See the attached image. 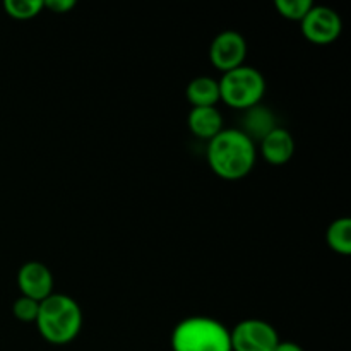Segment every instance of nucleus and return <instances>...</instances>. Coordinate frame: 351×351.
I'll list each match as a JSON object with an SVG mask.
<instances>
[{
	"label": "nucleus",
	"mask_w": 351,
	"mask_h": 351,
	"mask_svg": "<svg viewBox=\"0 0 351 351\" xmlns=\"http://www.w3.org/2000/svg\"><path fill=\"white\" fill-rule=\"evenodd\" d=\"M312 7H314L312 0H276L280 16L290 21H302Z\"/></svg>",
	"instance_id": "nucleus-15"
},
{
	"label": "nucleus",
	"mask_w": 351,
	"mask_h": 351,
	"mask_svg": "<svg viewBox=\"0 0 351 351\" xmlns=\"http://www.w3.org/2000/svg\"><path fill=\"white\" fill-rule=\"evenodd\" d=\"M45 9H50L55 14H67L75 7L74 0H43Z\"/></svg>",
	"instance_id": "nucleus-17"
},
{
	"label": "nucleus",
	"mask_w": 351,
	"mask_h": 351,
	"mask_svg": "<svg viewBox=\"0 0 351 351\" xmlns=\"http://www.w3.org/2000/svg\"><path fill=\"white\" fill-rule=\"evenodd\" d=\"M256 122H257V127L249 134V137L254 141V143H256V139L261 141L266 134H269L271 130L276 129V125H274V117L271 115V112H267L266 108H261L259 105L250 108L245 117V123H256Z\"/></svg>",
	"instance_id": "nucleus-14"
},
{
	"label": "nucleus",
	"mask_w": 351,
	"mask_h": 351,
	"mask_svg": "<svg viewBox=\"0 0 351 351\" xmlns=\"http://www.w3.org/2000/svg\"><path fill=\"white\" fill-rule=\"evenodd\" d=\"M256 143L240 129H223L208 143L209 168L223 180H242L256 167Z\"/></svg>",
	"instance_id": "nucleus-1"
},
{
	"label": "nucleus",
	"mask_w": 351,
	"mask_h": 351,
	"mask_svg": "<svg viewBox=\"0 0 351 351\" xmlns=\"http://www.w3.org/2000/svg\"><path fill=\"white\" fill-rule=\"evenodd\" d=\"M261 153L269 165L274 167L287 165L295 154L293 136L287 129L276 127L261 139Z\"/></svg>",
	"instance_id": "nucleus-9"
},
{
	"label": "nucleus",
	"mask_w": 351,
	"mask_h": 351,
	"mask_svg": "<svg viewBox=\"0 0 351 351\" xmlns=\"http://www.w3.org/2000/svg\"><path fill=\"white\" fill-rule=\"evenodd\" d=\"M17 287L23 297L43 302L53 293V274L43 263L29 261L23 264L17 273Z\"/></svg>",
	"instance_id": "nucleus-8"
},
{
	"label": "nucleus",
	"mask_w": 351,
	"mask_h": 351,
	"mask_svg": "<svg viewBox=\"0 0 351 351\" xmlns=\"http://www.w3.org/2000/svg\"><path fill=\"white\" fill-rule=\"evenodd\" d=\"M38 308H40V302H34L23 295L12 305L14 317L21 322H36Z\"/></svg>",
	"instance_id": "nucleus-16"
},
{
	"label": "nucleus",
	"mask_w": 351,
	"mask_h": 351,
	"mask_svg": "<svg viewBox=\"0 0 351 351\" xmlns=\"http://www.w3.org/2000/svg\"><path fill=\"white\" fill-rule=\"evenodd\" d=\"M247 57V41L237 31H223L209 47V60L218 71L225 72L243 65Z\"/></svg>",
	"instance_id": "nucleus-7"
},
{
	"label": "nucleus",
	"mask_w": 351,
	"mask_h": 351,
	"mask_svg": "<svg viewBox=\"0 0 351 351\" xmlns=\"http://www.w3.org/2000/svg\"><path fill=\"white\" fill-rule=\"evenodd\" d=\"M36 328L41 338L50 345H69L79 336L82 328V311L69 295L51 293L40 302Z\"/></svg>",
	"instance_id": "nucleus-2"
},
{
	"label": "nucleus",
	"mask_w": 351,
	"mask_h": 351,
	"mask_svg": "<svg viewBox=\"0 0 351 351\" xmlns=\"http://www.w3.org/2000/svg\"><path fill=\"white\" fill-rule=\"evenodd\" d=\"M189 103L192 108H202V106H216L219 101V82L216 79L201 75L189 82L185 89Z\"/></svg>",
	"instance_id": "nucleus-11"
},
{
	"label": "nucleus",
	"mask_w": 351,
	"mask_h": 351,
	"mask_svg": "<svg viewBox=\"0 0 351 351\" xmlns=\"http://www.w3.org/2000/svg\"><path fill=\"white\" fill-rule=\"evenodd\" d=\"M187 123L195 137L208 141V143L223 130V117L216 106L192 108L189 113Z\"/></svg>",
	"instance_id": "nucleus-10"
},
{
	"label": "nucleus",
	"mask_w": 351,
	"mask_h": 351,
	"mask_svg": "<svg viewBox=\"0 0 351 351\" xmlns=\"http://www.w3.org/2000/svg\"><path fill=\"white\" fill-rule=\"evenodd\" d=\"M280 341L276 329L261 319H247L230 331L232 351H274Z\"/></svg>",
	"instance_id": "nucleus-5"
},
{
	"label": "nucleus",
	"mask_w": 351,
	"mask_h": 351,
	"mask_svg": "<svg viewBox=\"0 0 351 351\" xmlns=\"http://www.w3.org/2000/svg\"><path fill=\"white\" fill-rule=\"evenodd\" d=\"M302 33L314 45H331L343 31L341 17L329 7H312L300 21Z\"/></svg>",
	"instance_id": "nucleus-6"
},
{
	"label": "nucleus",
	"mask_w": 351,
	"mask_h": 351,
	"mask_svg": "<svg viewBox=\"0 0 351 351\" xmlns=\"http://www.w3.org/2000/svg\"><path fill=\"white\" fill-rule=\"evenodd\" d=\"M170 343L173 351H232L230 329L204 315H194L178 322Z\"/></svg>",
	"instance_id": "nucleus-3"
},
{
	"label": "nucleus",
	"mask_w": 351,
	"mask_h": 351,
	"mask_svg": "<svg viewBox=\"0 0 351 351\" xmlns=\"http://www.w3.org/2000/svg\"><path fill=\"white\" fill-rule=\"evenodd\" d=\"M219 101L237 110H250L257 106L266 93V79L250 65H240L225 72L219 79Z\"/></svg>",
	"instance_id": "nucleus-4"
},
{
	"label": "nucleus",
	"mask_w": 351,
	"mask_h": 351,
	"mask_svg": "<svg viewBox=\"0 0 351 351\" xmlns=\"http://www.w3.org/2000/svg\"><path fill=\"white\" fill-rule=\"evenodd\" d=\"M274 351H305V350L293 341H280L276 348H274Z\"/></svg>",
	"instance_id": "nucleus-18"
},
{
	"label": "nucleus",
	"mask_w": 351,
	"mask_h": 351,
	"mask_svg": "<svg viewBox=\"0 0 351 351\" xmlns=\"http://www.w3.org/2000/svg\"><path fill=\"white\" fill-rule=\"evenodd\" d=\"M3 9L12 19L29 21L45 9V3L43 0H5Z\"/></svg>",
	"instance_id": "nucleus-13"
},
{
	"label": "nucleus",
	"mask_w": 351,
	"mask_h": 351,
	"mask_svg": "<svg viewBox=\"0 0 351 351\" xmlns=\"http://www.w3.org/2000/svg\"><path fill=\"white\" fill-rule=\"evenodd\" d=\"M328 245L339 256H350L351 254V219L339 218L329 225L328 233Z\"/></svg>",
	"instance_id": "nucleus-12"
}]
</instances>
